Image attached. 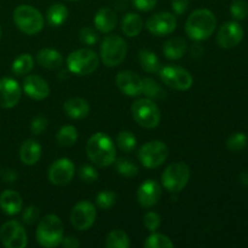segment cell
<instances>
[{"label":"cell","mask_w":248,"mask_h":248,"mask_svg":"<svg viewBox=\"0 0 248 248\" xmlns=\"http://www.w3.org/2000/svg\"><path fill=\"white\" fill-rule=\"evenodd\" d=\"M89 159L98 167H107L116 160V149L114 142L108 135L97 132L89 138L86 144Z\"/></svg>","instance_id":"cell-1"},{"label":"cell","mask_w":248,"mask_h":248,"mask_svg":"<svg viewBox=\"0 0 248 248\" xmlns=\"http://www.w3.org/2000/svg\"><path fill=\"white\" fill-rule=\"evenodd\" d=\"M217 19L208 9H198L191 12L186 22V33L195 41H203L210 38L216 31Z\"/></svg>","instance_id":"cell-2"},{"label":"cell","mask_w":248,"mask_h":248,"mask_svg":"<svg viewBox=\"0 0 248 248\" xmlns=\"http://www.w3.org/2000/svg\"><path fill=\"white\" fill-rule=\"evenodd\" d=\"M36 241L46 248L60 246L64 237L63 223L56 215H47L40 219L35 232Z\"/></svg>","instance_id":"cell-3"},{"label":"cell","mask_w":248,"mask_h":248,"mask_svg":"<svg viewBox=\"0 0 248 248\" xmlns=\"http://www.w3.org/2000/svg\"><path fill=\"white\" fill-rule=\"evenodd\" d=\"M14 22L17 28L27 35H35L43 31L45 19L41 12L31 5H19L14 11Z\"/></svg>","instance_id":"cell-4"},{"label":"cell","mask_w":248,"mask_h":248,"mask_svg":"<svg viewBox=\"0 0 248 248\" xmlns=\"http://www.w3.org/2000/svg\"><path fill=\"white\" fill-rule=\"evenodd\" d=\"M127 55V44L116 34H109L102 40L101 60L104 65L114 68L120 65Z\"/></svg>","instance_id":"cell-5"},{"label":"cell","mask_w":248,"mask_h":248,"mask_svg":"<svg viewBox=\"0 0 248 248\" xmlns=\"http://www.w3.org/2000/svg\"><path fill=\"white\" fill-rule=\"evenodd\" d=\"M99 57L91 48H79L67 57V67L70 73L75 75H89L97 69Z\"/></svg>","instance_id":"cell-6"},{"label":"cell","mask_w":248,"mask_h":248,"mask_svg":"<svg viewBox=\"0 0 248 248\" xmlns=\"http://www.w3.org/2000/svg\"><path fill=\"white\" fill-rule=\"evenodd\" d=\"M131 113L136 123L144 128H155L161 120L159 107L149 98H140L133 102Z\"/></svg>","instance_id":"cell-7"},{"label":"cell","mask_w":248,"mask_h":248,"mask_svg":"<svg viewBox=\"0 0 248 248\" xmlns=\"http://www.w3.org/2000/svg\"><path fill=\"white\" fill-rule=\"evenodd\" d=\"M190 178V169L186 162H173L162 172V186L170 193H179L188 184Z\"/></svg>","instance_id":"cell-8"},{"label":"cell","mask_w":248,"mask_h":248,"mask_svg":"<svg viewBox=\"0 0 248 248\" xmlns=\"http://www.w3.org/2000/svg\"><path fill=\"white\" fill-rule=\"evenodd\" d=\"M169 156V148L161 140H150L140 147L138 159L147 169H157Z\"/></svg>","instance_id":"cell-9"},{"label":"cell","mask_w":248,"mask_h":248,"mask_svg":"<svg viewBox=\"0 0 248 248\" xmlns=\"http://www.w3.org/2000/svg\"><path fill=\"white\" fill-rule=\"evenodd\" d=\"M159 73L162 82L177 91H186L193 86L194 80L190 73L178 65H166Z\"/></svg>","instance_id":"cell-10"},{"label":"cell","mask_w":248,"mask_h":248,"mask_svg":"<svg viewBox=\"0 0 248 248\" xmlns=\"http://www.w3.org/2000/svg\"><path fill=\"white\" fill-rule=\"evenodd\" d=\"M0 241L6 248H24L28 242L26 229L17 220H9L0 228Z\"/></svg>","instance_id":"cell-11"},{"label":"cell","mask_w":248,"mask_h":248,"mask_svg":"<svg viewBox=\"0 0 248 248\" xmlns=\"http://www.w3.org/2000/svg\"><path fill=\"white\" fill-rule=\"evenodd\" d=\"M96 207L90 201H80L73 207L70 213V223L80 232L89 230L96 220Z\"/></svg>","instance_id":"cell-12"},{"label":"cell","mask_w":248,"mask_h":248,"mask_svg":"<svg viewBox=\"0 0 248 248\" xmlns=\"http://www.w3.org/2000/svg\"><path fill=\"white\" fill-rule=\"evenodd\" d=\"M145 27L155 36L170 35L177 27V18L171 12H157L148 18Z\"/></svg>","instance_id":"cell-13"},{"label":"cell","mask_w":248,"mask_h":248,"mask_svg":"<svg viewBox=\"0 0 248 248\" xmlns=\"http://www.w3.org/2000/svg\"><path fill=\"white\" fill-rule=\"evenodd\" d=\"M75 174V166L73 161L67 157H62L53 162L47 172L48 181L57 186H67Z\"/></svg>","instance_id":"cell-14"},{"label":"cell","mask_w":248,"mask_h":248,"mask_svg":"<svg viewBox=\"0 0 248 248\" xmlns=\"http://www.w3.org/2000/svg\"><path fill=\"white\" fill-rule=\"evenodd\" d=\"M242 39H244V28L235 21L223 24L217 33V43L222 48L236 47Z\"/></svg>","instance_id":"cell-15"},{"label":"cell","mask_w":248,"mask_h":248,"mask_svg":"<svg viewBox=\"0 0 248 248\" xmlns=\"http://www.w3.org/2000/svg\"><path fill=\"white\" fill-rule=\"evenodd\" d=\"M118 89L128 97H137L143 92V80L131 70H123L115 78Z\"/></svg>","instance_id":"cell-16"},{"label":"cell","mask_w":248,"mask_h":248,"mask_svg":"<svg viewBox=\"0 0 248 248\" xmlns=\"http://www.w3.org/2000/svg\"><path fill=\"white\" fill-rule=\"evenodd\" d=\"M21 86L16 80L11 78L0 79V108H14L21 99Z\"/></svg>","instance_id":"cell-17"},{"label":"cell","mask_w":248,"mask_h":248,"mask_svg":"<svg viewBox=\"0 0 248 248\" xmlns=\"http://www.w3.org/2000/svg\"><path fill=\"white\" fill-rule=\"evenodd\" d=\"M23 91L28 97L35 101H43L50 94V86L47 81L39 75H27L23 79Z\"/></svg>","instance_id":"cell-18"},{"label":"cell","mask_w":248,"mask_h":248,"mask_svg":"<svg viewBox=\"0 0 248 248\" xmlns=\"http://www.w3.org/2000/svg\"><path fill=\"white\" fill-rule=\"evenodd\" d=\"M161 193V186L157 182L153 181V179H147L138 188L137 200L142 207L150 208L159 202Z\"/></svg>","instance_id":"cell-19"},{"label":"cell","mask_w":248,"mask_h":248,"mask_svg":"<svg viewBox=\"0 0 248 248\" xmlns=\"http://www.w3.org/2000/svg\"><path fill=\"white\" fill-rule=\"evenodd\" d=\"M93 23L97 31L108 34L115 29L116 24H118V17H116L114 10L109 9V7H102L97 11L93 18Z\"/></svg>","instance_id":"cell-20"},{"label":"cell","mask_w":248,"mask_h":248,"mask_svg":"<svg viewBox=\"0 0 248 248\" xmlns=\"http://www.w3.org/2000/svg\"><path fill=\"white\" fill-rule=\"evenodd\" d=\"M64 113L74 120H81L85 119L90 113V106L86 99L80 98V97H73L67 99L63 104Z\"/></svg>","instance_id":"cell-21"},{"label":"cell","mask_w":248,"mask_h":248,"mask_svg":"<svg viewBox=\"0 0 248 248\" xmlns=\"http://www.w3.org/2000/svg\"><path fill=\"white\" fill-rule=\"evenodd\" d=\"M23 201L21 195L15 190H5L0 195V208L7 216H15L21 212Z\"/></svg>","instance_id":"cell-22"},{"label":"cell","mask_w":248,"mask_h":248,"mask_svg":"<svg viewBox=\"0 0 248 248\" xmlns=\"http://www.w3.org/2000/svg\"><path fill=\"white\" fill-rule=\"evenodd\" d=\"M40 144L34 140H24L23 144L21 145V149H19V159H21L22 164L27 165V166L35 165L40 160Z\"/></svg>","instance_id":"cell-23"},{"label":"cell","mask_w":248,"mask_h":248,"mask_svg":"<svg viewBox=\"0 0 248 248\" xmlns=\"http://www.w3.org/2000/svg\"><path fill=\"white\" fill-rule=\"evenodd\" d=\"M186 50H188V44L183 38H179V36L169 39L162 46V52L165 57L172 61H177L183 57Z\"/></svg>","instance_id":"cell-24"},{"label":"cell","mask_w":248,"mask_h":248,"mask_svg":"<svg viewBox=\"0 0 248 248\" xmlns=\"http://www.w3.org/2000/svg\"><path fill=\"white\" fill-rule=\"evenodd\" d=\"M36 61L45 69L55 70L63 64V56L60 51L53 48H43L36 55Z\"/></svg>","instance_id":"cell-25"},{"label":"cell","mask_w":248,"mask_h":248,"mask_svg":"<svg viewBox=\"0 0 248 248\" xmlns=\"http://www.w3.org/2000/svg\"><path fill=\"white\" fill-rule=\"evenodd\" d=\"M143 29V19L142 17L135 12H128L123 17L121 21V31H124L126 36L133 38L137 36Z\"/></svg>","instance_id":"cell-26"},{"label":"cell","mask_w":248,"mask_h":248,"mask_svg":"<svg viewBox=\"0 0 248 248\" xmlns=\"http://www.w3.org/2000/svg\"><path fill=\"white\" fill-rule=\"evenodd\" d=\"M68 9L64 4L56 2L48 7L46 12V21L51 27H60L67 21Z\"/></svg>","instance_id":"cell-27"},{"label":"cell","mask_w":248,"mask_h":248,"mask_svg":"<svg viewBox=\"0 0 248 248\" xmlns=\"http://www.w3.org/2000/svg\"><path fill=\"white\" fill-rule=\"evenodd\" d=\"M140 64L147 73H157L161 69V64L156 53L150 50L140 51Z\"/></svg>","instance_id":"cell-28"},{"label":"cell","mask_w":248,"mask_h":248,"mask_svg":"<svg viewBox=\"0 0 248 248\" xmlns=\"http://www.w3.org/2000/svg\"><path fill=\"white\" fill-rule=\"evenodd\" d=\"M56 140L63 148H69L74 145L78 140V130L72 125H65L60 128L56 136Z\"/></svg>","instance_id":"cell-29"},{"label":"cell","mask_w":248,"mask_h":248,"mask_svg":"<svg viewBox=\"0 0 248 248\" xmlns=\"http://www.w3.org/2000/svg\"><path fill=\"white\" fill-rule=\"evenodd\" d=\"M130 245V237L124 230H111L106 237V246L108 248H128Z\"/></svg>","instance_id":"cell-30"},{"label":"cell","mask_w":248,"mask_h":248,"mask_svg":"<svg viewBox=\"0 0 248 248\" xmlns=\"http://www.w3.org/2000/svg\"><path fill=\"white\" fill-rule=\"evenodd\" d=\"M34 67V60L29 53H22L12 63V72L16 75H27Z\"/></svg>","instance_id":"cell-31"},{"label":"cell","mask_w":248,"mask_h":248,"mask_svg":"<svg viewBox=\"0 0 248 248\" xmlns=\"http://www.w3.org/2000/svg\"><path fill=\"white\" fill-rule=\"evenodd\" d=\"M173 246V242H172V240L169 236L154 232H153L152 235L147 237L144 242V247L147 248H171Z\"/></svg>","instance_id":"cell-32"},{"label":"cell","mask_w":248,"mask_h":248,"mask_svg":"<svg viewBox=\"0 0 248 248\" xmlns=\"http://www.w3.org/2000/svg\"><path fill=\"white\" fill-rule=\"evenodd\" d=\"M116 143L121 152L131 153L135 150L137 145V140H136V136L130 131H121L116 137Z\"/></svg>","instance_id":"cell-33"},{"label":"cell","mask_w":248,"mask_h":248,"mask_svg":"<svg viewBox=\"0 0 248 248\" xmlns=\"http://www.w3.org/2000/svg\"><path fill=\"white\" fill-rule=\"evenodd\" d=\"M115 166L119 174L126 177V178H131V177H135L138 174L137 165L131 161L130 159H126V157H120V159L115 160Z\"/></svg>","instance_id":"cell-34"},{"label":"cell","mask_w":248,"mask_h":248,"mask_svg":"<svg viewBox=\"0 0 248 248\" xmlns=\"http://www.w3.org/2000/svg\"><path fill=\"white\" fill-rule=\"evenodd\" d=\"M143 80V92L145 96L149 98H162L165 97L166 92L162 90V87L152 78H144Z\"/></svg>","instance_id":"cell-35"},{"label":"cell","mask_w":248,"mask_h":248,"mask_svg":"<svg viewBox=\"0 0 248 248\" xmlns=\"http://www.w3.org/2000/svg\"><path fill=\"white\" fill-rule=\"evenodd\" d=\"M116 202V194L110 190H103L97 195L96 205L101 210H109L113 207Z\"/></svg>","instance_id":"cell-36"},{"label":"cell","mask_w":248,"mask_h":248,"mask_svg":"<svg viewBox=\"0 0 248 248\" xmlns=\"http://www.w3.org/2000/svg\"><path fill=\"white\" fill-rule=\"evenodd\" d=\"M248 138L245 133L236 132L230 136L227 140V148L232 152H240L247 145Z\"/></svg>","instance_id":"cell-37"},{"label":"cell","mask_w":248,"mask_h":248,"mask_svg":"<svg viewBox=\"0 0 248 248\" xmlns=\"http://www.w3.org/2000/svg\"><path fill=\"white\" fill-rule=\"evenodd\" d=\"M230 14L235 21L246 18L248 15V4L246 0H234L230 5Z\"/></svg>","instance_id":"cell-38"},{"label":"cell","mask_w":248,"mask_h":248,"mask_svg":"<svg viewBox=\"0 0 248 248\" xmlns=\"http://www.w3.org/2000/svg\"><path fill=\"white\" fill-rule=\"evenodd\" d=\"M79 39L84 45L92 46L98 41V33L91 27H84L79 33Z\"/></svg>","instance_id":"cell-39"},{"label":"cell","mask_w":248,"mask_h":248,"mask_svg":"<svg viewBox=\"0 0 248 248\" xmlns=\"http://www.w3.org/2000/svg\"><path fill=\"white\" fill-rule=\"evenodd\" d=\"M79 177L85 183H93L98 179V172L90 165H85L79 170Z\"/></svg>","instance_id":"cell-40"},{"label":"cell","mask_w":248,"mask_h":248,"mask_svg":"<svg viewBox=\"0 0 248 248\" xmlns=\"http://www.w3.org/2000/svg\"><path fill=\"white\" fill-rule=\"evenodd\" d=\"M143 223H144V227L153 232L159 229L161 225V217L156 212H148L143 218Z\"/></svg>","instance_id":"cell-41"},{"label":"cell","mask_w":248,"mask_h":248,"mask_svg":"<svg viewBox=\"0 0 248 248\" xmlns=\"http://www.w3.org/2000/svg\"><path fill=\"white\" fill-rule=\"evenodd\" d=\"M40 218V210H39L36 206H28L26 210L23 211V216H22V219L26 224L31 225L34 223H36Z\"/></svg>","instance_id":"cell-42"},{"label":"cell","mask_w":248,"mask_h":248,"mask_svg":"<svg viewBox=\"0 0 248 248\" xmlns=\"http://www.w3.org/2000/svg\"><path fill=\"white\" fill-rule=\"evenodd\" d=\"M47 127V119L43 115H36L35 118L31 120V131L33 135H40L45 131Z\"/></svg>","instance_id":"cell-43"},{"label":"cell","mask_w":248,"mask_h":248,"mask_svg":"<svg viewBox=\"0 0 248 248\" xmlns=\"http://www.w3.org/2000/svg\"><path fill=\"white\" fill-rule=\"evenodd\" d=\"M133 6L142 12H149L156 6L157 0H132Z\"/></svg>","instance_id":"cell-44"},{"label":"cell","mask_w":248,"mask_h":248,"mask_svg":"<svg viewBox=\"0 0 248 248\" xmlns=\"http://www.w3.org/2000/svg\"><path fill=\"white\" fill-rule=\"evenodd\" d=\"M171 7L176 15H183L189 7V0H172Z\"/></svg>","instance_id":"cell-45"},{"label":"cell","mask_w":248,"mask_h":248,"mask_svg":"<svg viewBox=\"0 0 248 248\" xmlns=\"http://www.w3.org/2000/svg\"><path fill=\"white\" fill-rule=\"evenodd\" d=\"M64 248H78L80 247V242L77 237L74 236H67V237H63L62 242H61Z\"/></svg>","instance_id":"cell-46"},{"label":"cell","mask_w":248,"mask_h":248,"mask_svg":"<svg viewBox=\"0 0 248 248\" xmlns=\"http://www.w3.org/2000/svg\"><path fill=\"white\" fill-rule=\"evenodd\" d=\"M17 177L18 176H17L16 172L11 169H7L2 172V179H4L5 182H9V183H12V182L16 181Z\"/></svg>","instance_id":"cell-47"},{"label":"cell","mask_w":248,"mask_h":248,"mask_svg":"<svg viewBox=\"0 0 248 248\" xmlns=\"http://www.w3.org/2000/svg\"><path fill=\"white\" fill-rule=\"evenodd\" d=\"M240 181H241V183L244 184V186H248V172L247 171L242 172V173L240 174Z\"/></svg>","instance_id":"cell-48"},{"label":"cell","mask_w":248,"mask_h":248,"mask_svg":"<svg viewBox=\"0 0 248 248\" xmlns=\"http://www.w3.org/2000/svg\"><path fill=\"white\" fill-rule=\"evenodd\" d=\"M1 34H2L1 33V28H0V39H1Z\"/></svg>","instance_id":"cell-49"},{"label":"cell","mask_w":248,"mask_h":248,"mask_svg":"<svg viewBox=\"0 0 248 248\" xmlns=\"http://www.w3.org/2000/svg\"><path fill=\"white\" fill-rule=\"evenodd\" d=\"M68 1H79V0H68Z\"/></svg>","instance_id":"cell-50"}]
</instances>
